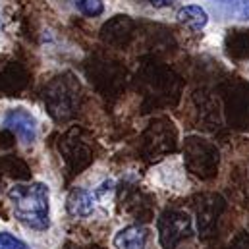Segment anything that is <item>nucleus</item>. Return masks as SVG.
Wrapping results in <instances>:
<instances>
[{
	"mask_svg": "<svg viewBox=\"0 0 249 249\" xmlns=\"http://www.w3.org/2000/svg\"><path fill=\"white\" fill-rule=\"evenodd\" d=\"M14 216L29 230L43 232L51 226V193L41 182L16 184L8 191Z\"/></svg>",
	"mask_w": 249,
	"mask_h": 249,
	"instance_id": "f257e3e1",
	"label": "nucleus"
},
{
	"mask_svg": "<svg viewBox=\"0 0 249 249\" xmlns=\"http://www.w3.org/2000/svg\"><path fill=\"white\" fill-rule=\"evenodd\" d=\"M159 230H160L162 248L174 249V246L191 232V220L186 213L170 211V213L162 214V218L159 222Z\"/></svg>",
	"mask_w": 249,
	"mask_h": 249,
	"instance_id": "f03ea898",
	"label": "nucleus"
},
{
	"mask_svg": "<svg viewBox=\"0 0 249 249\" xmlns=\"http://www.w3.org/2000/svg\"><path fill=\"white\" fill-rule=\"evenodd\" d=\"M4 127L16 131V135L23 143H33L37 137V122L31 116V112L23 108H14L4 116Z\"/></svg>",
	"mask_w": 249,
	"mask_h": 249,
	"instance_id": "7ed1b4c3",
	"label": "nucleus"
},
{
	"mask_svg": "<svg viewBox=\"0 0 249 249\" xmlns=\"http://www.w3.org/2000/svg\"><path fill=\"white\" fill-rule=\"evenodd\" d=\"M101 193H103V189H75V191H71V195L68 199V211L73 216H89L95 211Z\"/></svg>",
	"mask_w": 249,
	"mask_h": 249,
	"instance_id": "20e7f679",
	"label": "nucleus"
},
{
	"mask_svg": "<svg viewBox=\"0 0 249 249\" xmlns=\"http://www.w3.org/2000/svg\"><path fill=\"white\" fill-rule=\"evenodd\" d=\"M116 249H145L147 248V230L143 226H125L114 236Z\"/></svg>",
	"mask_w": 249,
	"mask_h": 249,
	"instance_id": "39448f33",
	"label": "nucleus"
},
{
	"mask_svg": "<svg viewBox=\"0 0 249 249\" xmlns=\"http://www.w3.org/2000/svg\"><path fill=\"white\" fill-rule=\"evenodd\" d=\"M178 21L180 23H186L187 27L191 29H203L209 21V16L207 12L201 8V6H184L180 12H178Z\"/></svg>",
	"mask_w": 249,
	"mask_h": 249,
	"instance_id": "423d86ee",
	"label": "nucleus"
},
{
	"mask_svg": "<svg viewBox=\"0 0 249 249\" xmlns=\"http://www.w3.org/2000/svg\"><path fill=\"white\" fill-rule=\"evenodd\" d=\"M224 14L236 19H249V0H218Z\"/></svg>",
	"mask_w": 249,
	"mask_h": 249,
	"instance_id": "0eeeda50",
	"label": "nucleus"
},
{
	"mask_svg": "<svg viewBox=\"0 0 249 249\" xmlns=\"http://www.w3.org/2000/svg\"><path fill=\"white\" fill-rule=\"evenodd\" d=\"M77 10H79L83 16L95 18V16H101V14H103L105 4H103V0H79V2H77Z\"/></svg>",
	"mask_w": 249,
	"mask_h": 249,
	"instance_id": "6e6552de",
	"label": "nucleus"
},
{
	"mask_svg": "<svg viewBox=\"0 0 249 249\" xmlns=\"http://www.w3.org/2000/svg\"><path fill=\"white\" fill-rule=\"evenodd\" d=\"M0 249H29L25 242L16 238L10 232H0Z\"/></svg>",
	"mask_w": 249,
	"mask_h": 249,
	"instance_id": "1a4fd4ad",
	"label": "nucleus"
},
{
	"mask_svg": "<svg viewBox=\"0 0 249 249\" xmlns=\"http://www.w3.org/2000/svg\"><path fill=\"white\" fill-rule=\"evenodd\" d=\"M145 4H151L155 8H164V6H172L176 0H143Z\"/></svg>",
	"mask_w": 249,
	"mask_h": 249,
	"instance_id": "9d476101",
	"label": "nucleus"
}]
</instances>
